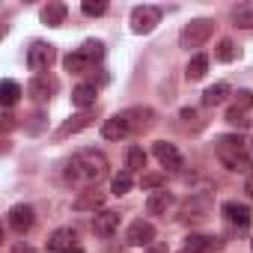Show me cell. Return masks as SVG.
<instances>
[{
  "mask_svg": "<svg viewBox=\"0 0 253 253\" xmlns=\"http://www.w3.org/2000/svg\"><path fill=\"white\" fill-rule=\"evenodd\" d=\"M131 185H134V179H131V173H128V170H122V173H116V176L110 179V191H113L116 197L128 194V191H131Z\"/></svg>",
  "mask_w": 253,
  "mask_h": 253,
  "instance_id": "cell-26",
  "label": "cell"
},
{
  "mask_svg": "<svg viewBox=\"0 0 253 253\" xmlns=\"http://www.w3.org/2000/svg\"><path fill=\"white\" fill-rule=\"evenodd\" d=\"M78 51H81V54H84V57H86L89 63H98V60L104 57V45H101L98 39H86V42H84V45H81Z\"/></svg>",
  "mask_w": 253,
  "mask_h": 253,
  "instance_id": "cell-28",
  "label": "cell"
},
{
  "mask_svg": "<svg viewBox=\"0 0 253 253\" xmlns=\"http://www.w3.org/2000/svg\"><path fill=\"white\" fill-rule=\"evenodd\" d=\"M107 170H110V164H107L104 152H98V149H81L69 161V167H66V182L75 185V188L89 191V188H95L107 176Z\"/></svg>",
  "mask_w": 253,
  "mask_h": 253,
  "instance_id": "cell-1",
  "label": "cell"
},
{
  "mask_svg": "<svg viewBox=\"0 0 253 253\" xmlns=\"http://www.w3.org/2000/svg\"><path fill=\"white\" fill-rule=\"evenodd\" d=\"M206 72H209V57L206 54H194L191 63H188V69H185L188 81H200V78H206Z\"/></svg>",
  "mask_w": 253,
  "mask_h": 253,
  "instance_id": "cell-23",
  "label": "cell"
},
{
  "mask_svg": "<svg viewBox=\"0 0 253 253\" xmlns=\"http://www.w3.org/2000/svg\"><path fill=\"white\" fill-rule=\"evenodd\" d=\"M125 119H128L131 131H146L155 125V110L152 107H131V110H125Z\"/></svg>",
  "mask_w": 253,
  "mask_h": 253,
  "instance_id": "cell-13",
  "label": "cell"
},
{
  "mask_svg": "<svg viewBox=\"0 0 253 253\" xmlns=\"http://www.w3.org/2000/svg\"><path fill=\"white\" fill-rule=\"evenodd\" d=\"M229 95H232V86L220 81V84H211V86L203 92V104H206V107H217V104H223Z\"/></svg>",
  "mask_w": 253,
  "mask_h": 253,
  "instance_id": "cell-20",
  "label": "cell"
},
{
  "mask_svg": "<svg viewBox=\"0 0 253 253\" xmlns=\"http://www.w3.org/2000/svg\"><path fill=\"white\" fill-rule=\"evenodd\" d=\"M152 152H155V158L161 161V167H167V170H179V167H182V152H179L173 143L158 140V143L152 146Z\"/></svg>",
  "mask_w": 253,
  "mask_h": 253,
  "instance_id": "cell-12",
  "label": "cell"
},
{
  "mask_svg": "<svg viewBox=\"0 0 253 253\" xmlns=\"http://www.w3.org/2000/svg\"><path fill=\"white\" fill-rule=\"evenodd\" d=\"M223 247V238L217 235H203V232H191L185 238V250L188 253H211V250H220Z\"/></svg>",
  "mask_w": 253,
  "mask_h": 253,
  "instance_id": "cell-8",
  "label": "cell"
},
{
  "mask_svg": "<svg viewBox=\"0 0 253 253\" xmlns=\"http://www.w3.org/2000/svg\"><path fill=\"white\" fill-rule=\"evenodd\" d=\"M21 95H24V89H21L15 81H3V84H0V101H3V107H6V110H9Z\"/></svg>",
  "mask_w": 253,
  "mask_h": 253,
  "instance_id": "cell-22",
  "label": "cell"
},
{
  "mask_svg": "<svg viewBox=\"0 0 253 253\" xmlns=\"http://www.w3.org/2000/svg\"><path fill=\"white\" fill-rule=\"evenodd\" d=\"M72 206H75V211H95V209L104 206V194L101 191H92V188L89 191H81Z\"/></svg>",
  "mask_w": 253,
  "mask_h": 253,
  "instance_id": "cell-18",
  "label": "cell"
},
{
  "mask_svg": "<svg viewBox=\"0 0 253 253\" xmlns=\"http://www.w3.org/2000/svg\"><path fill=\"white\" fill-rule=\"evenodd\" d=\"M220 211H223V217H226L229 223H235V226H247V223H250V209H247L244 203L229 200V203L220 206Z\"/></svg>",
  "mask_w": 253,
  "mask_h": 253,
  "instance_id": "cell-17",
  "label": "cell"
},
{
  "mask_svg": "<svg viewBox=\"0 0 253 253\" xmlns=\"http://www.w3.org/2000/svg\"><path fill=\"white\" fill-rule=\"evenodd\" d=\"M232 21L241 30H253V3H238L232 9Z\"/></svg>",
  "mask_w": 253,
  "mask_h": 253,
  "instance_id": "cell-24",
  "label": "cell"
},
{
  "mask_svg": "<svg viewBox=\"0 0 253 253\" xmlns=\"http://www.w3.org/2000/svg\"><path fill=\"white\" fill-rule=\"evenodd\" d=\"M235 57H238V51H235L232 39H220V45H217V60H220V63H232Z\"/></svg>",
  "mask_w": 253,
  "mask_h": 253,
  "instance_id": "cell-30",
  "label": "cell"
},
{
  "mask_svg": "<svg viewBox=\"0 0 253 253\" xmlns=\"http://www.w3.org/2000/svg\"><path fill=\"white\" fill-rule=\"evenodd\" d=\"M140 185H143V191H161V188L167 185V179H164V176H158V173H152V176H143V179H140Z\"/></svg>",
  "mask_w": 253,
  "mask_h": 253,
  "instance_id": "cell-33",
  "label": "cell"
},
{
  "mask_svg": "<svg viewBox=\"0 0 253 253\" xmlns=\"http://www.w3.org/2000/svg\"><path fill=\"white\" fill-rule=\"evenodd\" d=\"M63 66H66V72H72V75H84L92 63L81 54V51H75V54H66V60H63Z\"/></svg>",
  "mask_w": 253,
  "mask_h": 253,
  "instance_id": "cell-25",
  "label": "cell"
},
{
  "mask_svg": "<svg viewBox=\"0 0 253 253\" xmlns=\"http://www.w3.org/2000/svg\"><path fill=\"white\" fill-rule=\"evenodd\" d=\"M128 134H131V125H128V119H125V113H116V116L104 119V125H101V137L104 140H122Z\"/></svg>",
  "mask_w": 253,
  "mask_h": 253,
  "instance_id": "cell-10",
  "label": "cell"
},
{
  "mask_svg": "<svg viewBox=\"0 0 253 253\" xmlns=\"http://www.w3.org/2000/svg\"><path fill=\"white\" fill-rule=\"evenodd\" d=\"M158 21H161V9L158 6H134L131 9V30L140 33V36L152 33L158 27Z\"/></svg>",
  "mask_w": 253,
  "mask_h": 253,
  "instance_id": "cell-5",
  "label": "cell"
},
{
  "mask_svg": "<svg viewBox=\"0 0 253 253\" xmlns=\"http://www.w3.org/2000/svg\"><path fill=\"white\" fill-rule=\"evenodd\" d=\"M125 164H128V173L131 170H143L146 167V152L140 146H131L128 152H125Z\"/></svg>",
  "mask_w": 253,
  "mask_h": 253,
  "instance_id": "cell-29",
  "label": "cell"
},
{
  "mask_svg": "<svg viewBox=\"0 0 253 253\" xmlns=\"http://www.w3.org/2000/svg\"><path fill=\"white\" fill-rule=\"evenodd\" d=\"M211 33H214V21H211V18H194L191 24L182 27V33H179V45H182L185 51H191V48H203V45L211 39Z\"/></svg>",
  "mask_w": 253,
  "mask_h": 253,
  "instance_id": "cell-3",
  "label": "cell"
},
{
  "mask_svg": "<svg viewBox=\"0 0 253 253\" xmlns=\"http://www.w3.org/2000/svg\"><path fill=\"white\" fill-rule=\"evenodd\" d=\"M95 98H98L95 84H78V86L72 89V104L81 107V110H89V107L95 104Z\"/></svg>",
  "mask_w": 253,
  "mask_h": 253,
  "instance_id": "cell-16",
  "label": "cell"
},
{
  "mask_svg": "<svg viewBox=\"0 0 253 253\" xmlns=\"http://www.w3.org/2000/svg\"><path fill=\"white\" fill-rule=\"evenodd\" d=\"M146 253H170V250H167V244H149Z\"/></svg>",
  "mask_w": 253,
  "mask_h": 253,
  "instance_id": "cell-37",
  "label": "cell"
},
{
  "mask_svg": "<svg viewBox=\"0 0 253 253\" xmlns=\"http://www.w3.org/2000/svg\"><path fill=\"white\" fill-rule=\"evenodd\" d=\"M217 158L232 173H250L253 170V146H250V140H244L238 134L217 137Z\"/></svg>",
  "mask_w": 253,
  "mask_h": 253,
  "instance_id": "cell-2",
  "label": "cell"
},
{
  "mask_svg": "<svg viewBox=\"0 0 253 253\" xmlns=\"http://www.w3.org/2000/svg\"><path fill=\"white\" fill-rule=\"evenodd\" d=\"M232 107H235V110H241V113H244V110H250V107H253V92H250V89H238V92H235Z\"/></svg>",
  "mask_w": 253,
  "mask_h": 253,
  "instance_id": "cell-32",
  "label": "cell"
},
{
  "mask_svg": "<svg viewBox=\"0 0 253 253\" xmlns=\"http://www.w3.org/2000/svg\"><path fill=\"white\" fill-rule=\"evenodd\" d=\"M84 15H89V18H98V15H104L107 12V3L104 0H84Z\"/></svg>",
  "mask_w": 253,
  "mask_h": 253,
  "instance_id": "cell-31",
  "label": "cell"
},
{
  "mask_svg": "<svg viewBox=\"0 0 253 253\" xmlns=\"http://www.w3.org/2000/svg\"><path fill=\"white\" fill-rule=\"evenodd\" d=\"M6 220H9V229H12V232L24 235V232H30V226L36 223V211H33V206L18 203V206H12V209H9Z\"/></svg>",
  "mask_w": 253,
  "mask_h": 253,
  "instance_id": "cell-7",
  "label": "cell"
},
{
  "mask_svg": "<svg viewBox=\"0 0 253 253\" xmlns=\"http://www.w3.org/2000/svg\"><path fill=\"white\" fill-rule=\"evenodd\" d=\"M247 191L253 194V173H250V179H247Z\"/></svg>",
  "mask_w": 253,
  "mask_h": 253,
  "instance_id": "cell-39",
  "label": "cell"
},
{
  "mask_svg": "<svg viewBox=\"0 0 253 253\" xmlns=\"http://www.w3.org/2000/svg\"><path fill=\"white\" fill-rule=\"evenodd\" d=\"M9 253H36V247H30V244H24V241H18Z\"/></svg>",
  "mask_w": 253,
  "mask_h": 253,
  "instance_id": "cell-35",
  "label": "cell"
},
{
  "mask_svg": "<svg viewBox=\"0 0 253 253\" xmlns=\"http://www.w3.org/2000/svg\"><path fill=\"white\" fill-rule=\"evenodd\" d=\"M226 122H229V125H238V128H247V116H244L241 110H235V107L226 110Z\"/></svg>",
  "mask_w": 253,
  "mask_h": 253,
  "instance_id": "cell-34",
  "label": "cell"
},
{
  "mask_svg": "<svg viewBox=\"0 0 253 253\" xmlns=\"http://www.w3.org/2000/svg\"><path fill=\"white\" fill-rule=\"evenodd\" d=\"M12 125H15V116H12V113L6 110V113H3V131H9Z\"/></svg>",
  "mask_w": 253,
  "mask_h": 253,
  "instance_id": "cell-36",
  "label": "cell"
},
{
  "mask_svg": "<svg viewBox=\"0 0 253 253\" xmlns=\"http://www.w3.org/2000/svg\"><path fill=\"white\" fill-rule=\"evenodd\" d=\"M63 21H66V3H60V0H51V3L42 9V24L60 27Z\"/></svg>",
  "mask_w": 253,
  "mask_h": 253,
  "instance_id": "cell-21",
  "label": "cell"
},
{
  "mask_svg": "<svg viewBox=\"0 0 253 253\" xmlns=\"http://www.w3.org/2000/svg\"><path fill=\"white\" fill-rule=\"evenodd\" d=\"M119 229V211H98L95 214V220H92V232L95 235H101V238H110L113 232Z\"/></svg>",
  "mask_w": 253,
  "mask_h": 253,
  "instance_id": "cell-14",
  "label": "cell"
},
{
  "mask_svg": "<svg viewBox=\"0 0 253 253\" xmlns=\"http://www.w3.org/2000/svg\"><path fill=\"white\" fill-rule=\"evenodd\" d=\"M182 119H185V122H191V119H197V110H191V107H185V110H182Z\"/></svg>",
  "mask_w": 253,
  "mask_h": 253,
  "instance_id": "cell-38",
  "label": "cell"
},
{
  "mask_svg": "<svg viewBox=\"0 0 253 253\" xmlns=\"http://www.w3.org/2000/svg\"><path fill=\"white\" fill-rule=\"evenodd\" d=\"M250 247H253V238H250Z\"/></svg>",
  "mask_w": 253,
  "mask_h": 253,
  "instance_id": "cell-40",
  "label": "cell"
},
{
  "mask_svg": "<svg viewBox=\"0 0 253 253\" xmlns=\"http://www.w3.org/2000/svg\"><path fill=\"white\" fill-rule=\"evenodd\" d=\"M54 92H57V81L48 78V75H36V78L27 84V95H30L33 101H48Z\"/></svg>",
  "mask_w": 253,
  "mask_h": 253,
  "instance_id": "cell-11",
  "label": "cell"
},
{
  "mask_svg": "<svg viewBox=\"0 0 253 253\" xmlns=\"http://www.w3.org/2000/svg\"><path fill=\"white\" fill-rule=\"evenodd\" d=\"M206 211H209V200H188L182 206V220H188V217H206Z\"/></svg>",
  "mask_w": 253,
  "mask_h": 253,
  "instance_id": "cell-27",
  "label": "cell"
},
{
  "mask_svg": "<svg viewBox=\"0 0 253 253\" xmlns=\"http://www.w3.org/2000/svg\"><path fill=\"white\" fill-rule=\"evenodd\" d=\"M152 238H155V226L143 217L131 220V226L125 229V244H131V247H149V244H155Z\"/></svg>",
  "mask_w": 253,
  "mask_h": 253,
  "instance_id": "cell-6",
  "label": "cell"
},
{
  "mask_svg": "<svg viewBox=\"0 0 253 253\" xmlns=\"http://www.w3.org/2000/svg\"><path fill=\"white\" fill-rule=\"evenodd\" d=\"M92 125V113L89 110H81V113H75V116H69L63 125H60V131H57V137H69V134H78V131H84V128H89Z\"/></svg>",
  "mask_w": 253,
  "mask_h": 253,
  "instance_id": "cell-15",
  "label": "cell"
},
{
  "mask_svg": "<svg viewBox=\"0 0 253 253\" xmlns=\"http://www.w3.org/2000/svg\"><path fill=\"white\" fill-rule=\"evenodd\" d=\"M170 206H173V194H170L167 188L152 191V194L146 197V211H149V214H167Z\"/></svg>",
  "mask_w": 253,
  "mask_h": 253,
  "instance_id": "cell-19",
  "label": "cell"
},
{
  "mask_svg": "<svg viewBox=\"0 0 253 253\" xmlns=\"http://www.w3.org/2000/svg\"><path fill=\"white\" fill-rule=\"evenodd\" d=\"M54 57H57V51H54V45H48V42H33V45L27 48V66H30V72H36V75L48 72L51 63H54Z\"/></svg>",
  "mask_w": 253,
  "mask_h": 253,
  "instance_id": "cell-4",
  "label": "cell"
},
{
  "mask_svg": "<svg viewBox=\"0 0 253 253\" xmlns=\"http://www.w3.org/2000/svg\"><path fill=\"white\" fill-rule=\"evenodd\" d=\"M48 250H54V253H72V250H81V247H78V232L69 229V226L57 229V232L48 238Z\"/></svg>",
  "mask_w": 253,
  "mask_h": 253,
  "instance_id": "cell-9",
  "label": "cell"
}]
</instances>
